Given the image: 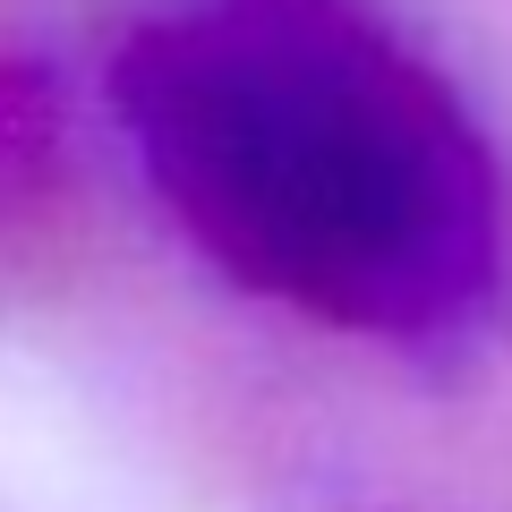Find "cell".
I'll use <instances>...</instances> for the list:
<instances>
[{
  "instance_id": "1",
  "label": "cell",
  "mask_w": 512,
  "mask_h": 512,
  "mask_svg": "<svg viewBox=\"0 0 512 512\" xmlns=\"http://www.w3.org/2000/svg\"><path fill=\"white\" fill-rule=\"evenodd\" d=\"M111 103L231 274L384 333L487 299L495 146L367 0H180L120 43Z\"/></svg>"
}]
</instances>
